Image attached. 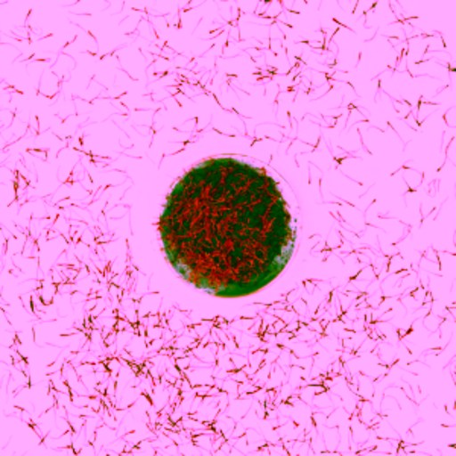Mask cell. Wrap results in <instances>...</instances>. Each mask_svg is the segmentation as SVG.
I'll return each mask as SVG.
<instances>
[{"label": "cell", "instance_id": "obj_1", "mask_svg": "<svg viewBox=\"0 0 456 456\" xmlns=\"http://www.w3.org/2000/svg\"><path fill=\"white\" fill-rule=\"evenodd\" d=\"M163 251L183 279L221 298L264 289L294 253L281 187L262 167L208 159L186 172L159 221Z\"/></svg>", "mask_w": 456, "mask_h": 456}, {"label": "cell", "instance_id": "obj_2", "mask_svg": "<svg viewBox=\"0 0 456 456\" xmlns=\"http://www.w3.org/2000/svg\"><path fill=\"white\" fill-rule=\"evenodd\" d=\"M230 452H232V446H230V443L225 440L224 441L223 446H221V449H219L216 453H218V455H227V453H230ZM216 453H215V455H216Z\"/></svg>", "mask_w": 456, "mask_h": 456}]
</instances>
